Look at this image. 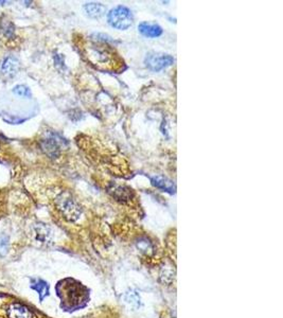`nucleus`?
Returning <instances> with one entry per match:
<instances>
[{
  "instance_id": "obj_8",
  "label": "nucleus",
  "mask_w": 283,
  "mask_h": 318,
  "mask_svg": "<svg viewBox=\"0 0 283 318\" xmlns=\"http://www.w3.org/2000/svg\"><path fill=\"white\" fill-rule=\"evenodd\" d=\"M138 31L145 37L149 38H155V37H159L161 34H163L164 30L161 26L157 23H152V22H147V21H143L138 25Z\"/></svg>"
},
{
  "instance_id": "obj_3",
  "label": "nucleus",
  "mask_w": 283,
  "mask_h": 318,
  "mask_svg": "<svg viewBox=\"0 0 283 318\" xmlns=\"http://www.w3.org/2000/svg\"><path fill=\"white\" fill-rule=\"evenodd\" d=\"M134 16L132 11L124 6H117L107 14V22L114 29L126 30L133 24Z\"/></svg>"
},
{
  "instance_id": "obj_13",
  "label": "nucleus",
  "mask_w": 283,
  "mask_h": 318,
  "mask_svg": "<svg viewBox=\"0 0 283 318\" xmlns=\"http://www.w3.org/2000/svg\"><path fill=\"white\" fill-rule=\"evenodd\" d=\"M0 33L6 39L15 38V26L9 18L3 17L0 20Z\"/></svg>"
},
{
  "instance_id": "obj_10",
  "label": "nucleus",
  "mask_w": 283,
  "mask_h": 318,
  "mask_svg": "<svg viewBox=\"0 0 283 318\" xmlns=\"http://www.w3.org/2000/svg\"><path fill=\"white\" fill-rule=\"evenodd\" d=\"M102 43V42H101ZM93 48H91L92 52H91V57H93V63L94 64H98V63H101V64H105V63H109L112 59V56L111 52H110V48L106 46V48H101V46H97V45H93L92 46Z\"/></svg>"
},
{
  "instance_id": "obj_11",
  "label": "nucleus",
  "mask_w": 283,
  "mask_h": 318,
  "mask_svg": "<svg viewBox=\"0 0 283 318\" xmlns=\"http://www.w3.org/2000/svg\"><path fill=\"white\" fill-rule=\"evenodd\" d=\"M19 62L17 59L13 58V57H9L7 58L2 66V70L3 73L8 76V77H13L17 74V72L19 71Z\"/></svg>"
},
{
  "instance_id": "obj_4",
  "label": "nucleus",
  "mask_w": 283,
  "mask_h": 318,
  "mask_svg": "<svg viewBox=\"0 0 283 318\" xmlns=\"http://www.w3.org/2000/svg\"><path fill=\"white\" fill-rule=\"evenodd\" d=\"M174 58L170 55H166V53H158V52H150L147 53L144 64L147 68L152 71H160L169 66L173 65Z\"/></svg>"
},
{
  "instance_id": "obj_5",
  "label": "nucleus",
  "mask_w": 283,
  "mask_h": 318,
  "mask_svg": "<svg viewBox=\"0 0 283 318\" xmlns=\"http://www.w3.org/2000/svg\"><path fill=\"white\" fill-rule=\"evenodd\" d=\"M64 142V139H62L59 135L50 134L46 138L40 140V147L50 158H58L61 154L62 143Z\"/></svg>"
},
{
  "instance_id": "obj_9",
  "label": "nucleus",
  "mask_w": 283,
  "mask_h": 318,
  "mask_svg": "<svg viewBox=\"0 0 283 318\" xmlns=\"http://www.w3.org/2000/svg\"><path fill=\"white\" fill-rule=\"evenodd\" d=\"M150 179H151V182L153 186H155L156 188L163 190L165 192L173 194V193H175V190H176L175 183L171 179H169L168 177L161 176V175H156V176H151Z\"/></svg>"
},
{
  "instance_id": "obj_1",
  "label": "nucleus",
  "mask_w": 283,
  "mask_h": 318,
  "mask_svg": "<svg viewBox=\"0 0 283 318\" xmlns=\"http://www.w3.org/2000/svg\"><path fill=\"white\" fill-rule=\"evenodd\" d=\"M59 286L62 287L61 292H59V296L64 303H67L68 309L82 307V302L85 303L87 301L88 292L80 283L73 280H65V282H61Z\"/></svg>"
},
{
  "instance_id": "obj_16",
  "label": "nucleus",
  "mask_w": 283,
  "mask_h": 318,
  "mask_svg": "<svg viewBox=\"0 0 283 318\" xmlns=\"http://www.w3.org/2000/svg\"><path fill=\"white\" fill-rule=\"evenodd\" d=\"M9 251V236L5 233L0 234V257H5Z\"/></svg>"
},
{
  "instance_id": "obj_6",
  "label": "nucleus",
  "mask_w": 283,
  "mask_h": 318,
  "mask_svg": "<svg viewBox=\"0 0 283 318\" xmlns=\"http://www.w3.org/2000/svg\"><path fill=\"white\" fill-rule=\"evenodd\" d=\"M8 318H34L33 313L20 302H11L6 308Z\"/></svg>"
},
{
  "instance_id": "obj_14",
  "label": "nucleus",
  "mask_w": 283,
  "mask_h": 318,
  "mask_svg": "<svg viewBox=\"0 0 283 318\" xmlns=\"http://www.w3.org/2000/svg\"><path fill=\"white\" fill-rule=\"evenodd\" d=\"M31 288L37 292L38 295H39V299L42 301L49 294V285L47 284L46 281H44L42 279H32Z\"/></svg>"
},
{
  "instance_id": "obj_12",
  "label": "nucleus",
  "mask_w": 283,
  "mask_h": 318,
  "mask_svg": "<svg viewBox=\"0 0 283 318\" xmlns=\"http://www.w3.org/2000/svg\"><path fill=\"white\" fill-rule=\"evenodd\" d=\"M84 11L91 18H100L106 13V8L100 3H88L84 5Z\"/></svg>"
},
{
  "instance_id": "obj_2",
  "label": "nucleus",
  "mask_w": 283,
  "mask_h": 318,
  "mask_svg": "<svg viewBox=\"0 0 283 318\" xmlns=\"http://www.w3.org/2000/svg\"><path fill=\"white\" fill-rule=\"evenodd\" d=\"M55 202L57 208L67 221L74 222L80 218L81 214H82L81 207L68 191H62L56 197Z\"/></svg>"
},
{
  "instance_id": "obj_15",
  "label": "nucleus",
  "mask_w": 283,
  "mask_h": 318,
  "mask_svg": "<svg viewBox=\"0 0 283 318\" xmlns=\"http://www.w3.org/2000/svg\"><path fill=\"white\" fill-rule=\"evenodd\" d=\"M35 234L38 241L46 242L50 237V230L44 224H39L37 226H35Z\"/></svg>"
},
{
  "instance_id": "obj_17",
  "label": "nucleus",
  "mask_w": 283,
  "mask_h": 318,
  "mask_svg": "<svg viewBox=\"0 0 283 318\" xmlns=\"http://www.w3.org/2000/svg\"><path fill=\"white\" fill-rule=\"evenodd\" d=\"M13 91H14L15 95L19 97L31 98V90L29 89L28 86H25V85H17L16 87H14Z\"/></svg>"
},
{
  "instance_id": "obj_7",
  "label": "nucleus",
  "mask_w": 283,
  "mask_h": 318,
  "mask_svg": "<svg viewBox=\"0 0 283 318\" xmlns=\"http://www.w3.org/2000/svg\"><path fill=\"white\" fill-rule=\"evenodd\" d=\"M109 192H110V194H112V196L114 198H116L117 201H119L121 203L130 202L133 197L132 189L126 187V186L112 183L111 187L109 188Z\"/></svg>"
}]
</instances>
